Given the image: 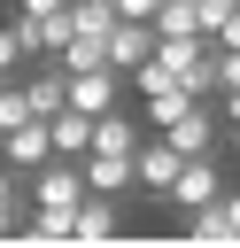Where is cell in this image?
Returning a JSON list of instances; mask_svg holds the SVG:
<instances>
[{
	"label": "cell",
	"instance_id": "14",
	"mask_svg": "<svg viewBox=\"0 0 240 248\" xmlns=\"http://www.w3.org/2000/svg\"><path fill=\"white\" fill-rule=\"evenodd\" d=\"M240 85V46H217V93Z\"/></svg>",
	"mask_w": 240,
	"mask_h": 248
},
{
	"label": "cell",
	"instance_id": "5",
	"mask_svg": "<svg viewBox=\"0 0 240 248\" xmlns=\"http://www.w3.org/2000/svg\"><path fill=\"white\" fill-rule=\"evenodd\" d=\"M62 101H70V108H85V116H101V108H116V101H124V78H116L108 62H93V70H70Z\"/></svg>",
	"mask_w": 240,
	"mask_h": 248
},
{
	"label": "cell",
	"instance_id": "3",
	"mask_svg": "<svg viewBox=\"0 0 240 248\" xmlns=\"http://www.w3.org/2000/svg\"><path fill=\"white\" fill-rule=\"evenodd\" d=\"M163 140H170L178 155H217V101H186V108L163 124Z\"/></svg>",
	"mask_w": 240,
	"mask_h": 248
},
{
	"label": "cell",
	"instance_id": "4",
	"mask_svg": "<svg viewBox=\"0 0 240 248\" xmlns=\"http://www.w3.org/2000/svg\"><path fill=\"white\" fill-rule=\"evenodd\" d=\"M170 170H178V147H170L163 132H139V147H132V194H155V202H163Z\"/></svg>",
	"mask_w": 240,
	"mask_h": 248
},
{
	"label": "cell",
	"instance_id": "7",
	"mask_svg": "<svg viewBox=\"0 0 240 248\" xmlns=\"http://www.w3.org/2000/svg\"><path fill=\"white\" fill-rule=\"evenodd\" d=\"M139 132H147V124H139V116H124V101L93 116V147H101V155H132V147H139ZM93 147H85V155H93Z\"/></svg>",
	"mask_w": 240,
	"mask_h": 248
},
{
	"label": "cell",
	"instance_id": "1",
	"mask_svg": "<svg viewBox=\"0 0 240 248\" xmlns=\"http://www.w3.org/2000/svg\"><path fill=\"white\" fill-rule=\"evenodd\" d=\"M147 54H155V62H163L194 101H217V46H209L201 31H186V39H155Z\"/></svg>",
	"mask_w": 240,
	"mask_h": 248
},
{
	"label": "cell",
	"instance_id": "15",
	"mask_svg": "<svg viewBox=\"0 0 240 248\" xmlns=\"http://www.w3.org/2000/svg\"><path fill=\"white\" fill-rule=\"evenodd\" d=\"M217 124H240V85H225V93H217Z\"/></svg>",
	"mask_w": 240,
	"mask_h": 248
},
{
	"label": "cell",
	"instance_id": "12",
	"mask_svg": "<svg viewBox=\"0 0 240 248\" xmlns=\"http://www.w3.org/2000/svg\"><path fill=\"white\" fill-rule=\"evenodd\" d=\"M217 217H225V240H240V186H217Z\"/></svg>",
	"mask_w": 240,
	"mask_h": 248
},
{
	"label": "cell",
	"instance_id": "2",
	"mask_svg": "<svg viewBox=\"0 0 240 248\" xmlns=\"http://www.w3.org/2000/svg\"><path fill=\"white\" fill-rule=\"evenodd\" d=\"M124 78H132V93H139V124H147V132H163V124H170V116L194 101V93H186V85H178V78H170L155 54H147L139 70H124Z\"/></svg>",
	"mask_w": 240,
	"mask_h": 248
},
{
	"label": "cell",
	"instance_id": "13",
	"mask_svg": "<svg viewBox=\"0 0 240 248\" xmlns=\"http://www.w3.org/2000/svg\"><path fill=\"white\" fill-rule=\"evenodd\" d=\"M15 62H23V39H15V23H0V78H15Z\"/></svg>",
	"mask_w": 240,
	"mask_h": 248
},
{
	"label": "cell",
	"instance_id": "11",
	"mask_svg": "<svg viewBox=\"0 0 240 248\" xmlns=\"http://www.w3.org/2000/svg\"><path fill=\"white\" fill-rule=\"evenodd\" d=\"M0 217L23 225V170H8V163H0Z\"/></svg>",
	"mask_w": 240,
	"mask_h": 248
},
{
	"label": "cell",
	"instance_id": "9",
	"mask_svg": "<svg viewBox=\"0 0 240 248\" xmlns=\"http://www.w3.org/2000/svg\"><path fill=\"white\" fill-rule=\"evenodd\" d=\"M124 217H116V194H77V209H70V232L77 240H108Z\"/></svg>",
	"mask_w": 240,
	"mask_h": 248
},
{
	"label": "cell",
	"instance_id": "8",
	"mask_svg": "<svg viewBox=\"0 0 240 248\" xmlns=\"http://www.w3.org/2000/svg\"><path fill=\"white\" fill-rule=\"evenodd\" d=\"M77 170H85V194H116V202L132 194V155H101L93 147V155H77Z\"/></svg>",
	"mask_w": 240,
	"mask_h": 248
},
{
	"label": "cell",
	"instance_id": "6",
	"mask_svg": "<svg viewBox=\"0 0 240 248\" xmlns=\"http://www.w3.org/2000/svg\"><path fill=\"white\" fill-rule=\"evenodd\" d=\"M54 147H46V116H23V124H0V163L8 170H31V163H46Z\"/></svg>",
	"mask_w": 240,
	"mask_h": 248
},
{
	"label": "cell",
	"instance_id": "10",
	"mask_svg": "<svg viewBox=\"0 0 240 248\" xmlns=\"http://www.w3.org/2000/svg\"><path fill=\"white\" fill-rule=\"evenodd\" d=\"M155 39H186V31H201V16H194V0H155Z\"/></svg>",
	"mask_w": 240,
	"mask_h": 248
}]
</instances>
